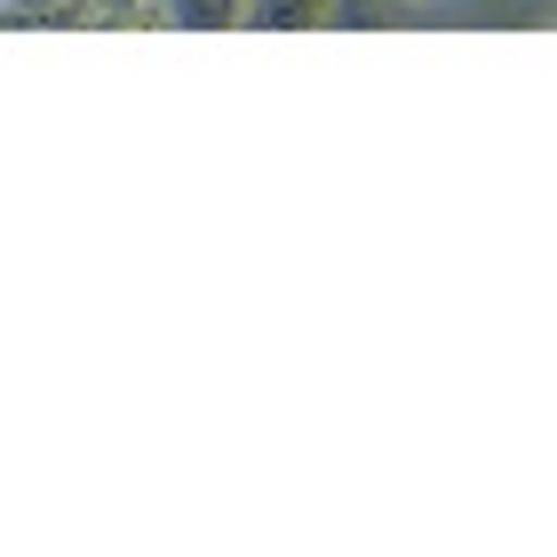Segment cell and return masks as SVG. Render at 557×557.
<instances>
[{
    "label": "cell",
    "instance_id": "obj_1",
    "mask_svg": "<svg viewBox=\"0 0 557 557\" xmlns=\"http://www.w3.org/2000/svg\"><path fill=\"white\" fill-rule=\"evenodd\" d=\"M256 33H326V24H343V0H247V16Z\"/></svg>",
    "mask_w": 557,
    "mask_h": 557
},
{
    "label": "cell",
    "instance_id": "obj_2",
    "mask_svg": "<svg viewBox=\"0 0 557 557\" xmlns=\"http://www.w3.org/2000/svg\"><path fill=\"white\" fill-rule=\"evenodd\" d=\"M407 9H446V0H407Z\"/></svg>",
    "mask_w": 557,
    "mask_h": 557
}]
</instances>
